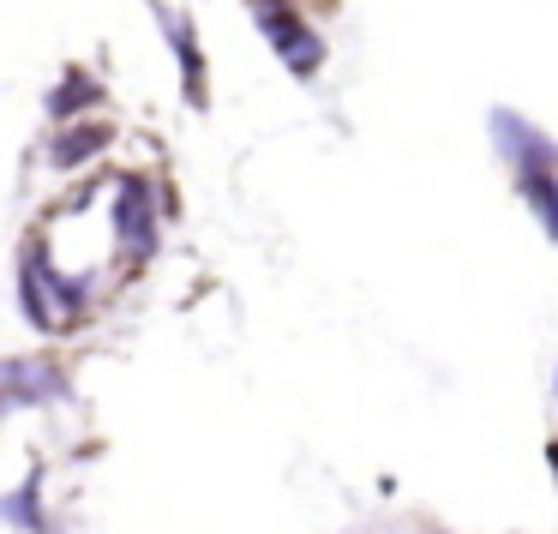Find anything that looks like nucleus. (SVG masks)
<instances>
[{
  "instance_id": "nucleus-1",
  "label": "nucleus",
  "mask_w": 558,
  "mask_h": 534,
  "mask_svg": "<svg viewBox=\"0 0 558 534\" xmlns=\"http://www.w3.org/2000/svg\"><path fill=\"white\" fill-rule=\"evenodd\" d=\"M246 7H253V25L265 31V43L282 54V66L294 78H313L325 66V43H318V31L294 13L289 0H246Z\"/></svg>"
},
{
  "instance_id": "nucleus-2",
  "label": "nucleus",
  "mask_w": 558,
  "mask_h": 534,
  "mask_svg": "<svg viewBox=\"0 0 558 534\" xmlns=\"http://www.w3.org/2000/svg\"><path fill=\"white\" fill-rule=\"evenodd\" d=\"M486 133H493V145L517 169V181L522 174H558V145L534 121H522L517 109H486Z\"/></svg>"
},
{
  "instance_id": "nucleus-3",
  "label": "nucleus",
  "mask_w": 558,
  "mask_h": 534,
  "mask_svg": "<svg viewBox=\"0 0 558 534\" xmlns=\"http://www.w3.org/2000/svg\"><path fill=\"white\" fill-rule=\"evenodd\" d=\"M114 241H121V258L145 265L157 253V198H150L145 174H121V193H114Z\"/></svg>"
},
{
  "instance_id": "nucleus-4",
  "label": "nucleus",
  "mask_w": 558,
  "mask_h": 534,
  "mask_svg": "<svg viewBox=\"0 0 558 534\" xmlns=\"http://www.w3.org/2000/svg\"><path fill=\"white\" fill-rule=\"evenodd\" d=\"M66 397V373L49 361H0V414L7 409H49Z\"/></svg>"
},
{
  "instance_id": "nucleus-5",
  "label": "nucleus",
  "mask_w": 558,
  "mask_h": 534,
  "mask_svg": "<svg viewBox=\"0 0 558 534\" xmlns=\"http://www.w3.org/2000/svg\"><path fill=\"white\" fill-rule=\"evenodd\" d=\"M157 25L169 31V49H174V61H181V97H186V109H210V90H205V54H198L193 25H186L181 13H169V7H157Z\"/></svg>"
},
{
  "instance_id": "nucleus-6",
  "label": "nucleus",
  "mask_w": 558,
  "mask_h": 534,
  "mask_svg": "<svg viewBox=\"0 0 558 534\" xmlns=\"http://www.w3.org/2000/svg\"><path fill=\"white\" fill-rule=\"evenodd\" d=\"M102 97H109V90H102L97 78L85 73V66H66V73H61V85L49 90V114H54V121H61V126H73L78 114L102 109Z\"/></svg>"
},
{
  "instance_id": "nucleus-7",
  "label": "nucleus",
  "mask_w": 558,
  "mask_h": 534,
  "mask_svg": "<svg viewBox=\"0 0 558 534\" xmlns=\"http://www.w3.org/2000/svg\"><path fill=\"white\" fill-rule=\"evenodd\" d=\"M25 270L37 277L49 313H54V306H73V313H78V306L90 301V277H61V270L49 265V253H43V246H31V253H25ZM54 318H61V313H54Z\"/></svg>"
},
{
  "instance_id": "nucleus-8",
  "label": "nucleus",
  "mask_w": 558,
  "mask_h": 534,
  "mask_svg": "<svg viewBox=\"0 0 558 534\" xmlns=\"http://www.w3.org/2000/svg\"><path fill=\"white\" fill-rule=\"evenodd\" d=\"M0 522L19 534H49V510H43V469H31L19 481V493L0 498Z\"/></svg>"
},
{
  "instance_id": "nucleus-9",
  "label": "nucleus",
  "mask_w": 558,
  "mask_h": 534,
  "mask_svg": "<svg viewBox=\"0 0 558 534\" xmlns=\"http://www.w3.org/2000/svg\"><path fill=\"white\" fill-rule=\"evenodd\" d=\"M97 150H109V121H85V126H61V138H54L49 162L54 169H78V162H90Z\"/></svg>"
},
{
  "instance_id": "nucleus-10",
  "label": "nucleus",
  "mask_w": 558,
  "mask_h": 534,
  "mask_svg": "<svg viewBox=\"0 0 558 534\" xmlns=\"http://www.w3.org/2000/svg\"><path fill=\"white\" fill-rule=\"evenodd\" d=\"M19 294H25V318H31V325H37V330H54V325H61V318L49 313V301H43L37 277H31L25 265H19Z\"/></svg>"
},
{
  "instance_id": "nucleus-11",
  "label": "nucleus",
  "mask_w": 558,
  "mask_h": 534,
  "mask_svg": "<svg viewBox=\"0 0 558 534\" xmlns=\"http://www.w3.org/2000/svg\"><path fill=\"white\" fill-rule=\"evenodd\" d=\"M546 462H553V486H558V438L546 445Z\"/></svg>"
},
{
  "instance_id": "nucleus-12",
  "label": "nucleus",
  "mask_w": 558,
  "mask_h": 534,
  "mask_svg": "<svg viewBox=\"0 0 558 534\" xmlns=\"http://www.w3.org/2000/svg\"><path fill=\"white\" fill-rule=\"evenodd\" d=\"M553 397H558V373H553Z\"/></svg>"
}]
</instances>
